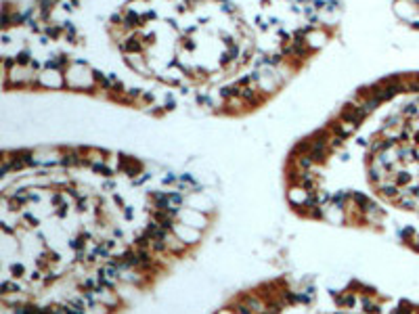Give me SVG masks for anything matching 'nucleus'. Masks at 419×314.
Returning <instances> with one entry per match:
<instances>
[{
	"label": "nucleus",
	"mask_w": 419,
	"mask_h": 314,
	"mask_svg": "<svg viewBox=\"0 0 419 314\" xmlns=\"http://www.w3.org/2000/svg\"><path fill=\"white\" fill-rule=\"evenodd\" d=\"M365 117H367V111L359 103H348L340 111V121H344V124H348V126H354V128L359 126Z\"/></svg>",
	"instance_id": "1"
},
{
	"label": "nucleus",
	"mask_w": 419,
	"mask_h": 314,
	"mask_svg": "<svg viewBox=\"0 0 419 314\" xmlns=\"http://www.w3.org/2000/svg\"><path fill=\"white\" fill-rule=\"evenodd\" d=\"M180 218L185 220V224H187V226H193V228H197V230L208 228V218H206V216H201V211H199V209H187V211H182V209H180Z\"/></svg>",
	"instance_id": "2"
},
{
	"label": "nucleus",
	"mask_w": 419,
	"mask_h": 314,
	"mask_svg": "<svg viewBox=\"0 0 419 314\" xmlns=\"http://www.w3.org/2000/svg\"><path fill=\"white\" fill-rule=\"evenodd\" d=\"M120 50H124V53H140L142 50V42L139 36H128L120 42Z\"/></svg>",
	"instance_id": "3"
},
{
	"label": "nucleus",
	"mask_w": 419,
	"mask_h": 314,
	"mask_svg": "<svg viewBox=\"0 0 419 314\" xmlns=\"http://www.w3.org/2000/svg\"><path fill=\"white\" fill-rule=\"evenodd\" d=\"M392 180H394L401 189H407V187H411L413 174H411V172H407V170H398L396 174H392Z\"/></svg>",
	"instance_id": "4"
},
{
	"label": "nucleus",
	"mask_w": 419,
	"mask_h": 314,
	"mask_svg": "<svg viewBox=\"0 0 419 314\" xmlns=\"http://www.w3.org/2000/svg\"><path fill=\"white\" fill-rule=\"evenodd\" d=\"M122 25H124L126 29L140 27V25H142V17H140V15H137V13H132V11H128V13L124 15V21H122Z\"/></svg>",
	"instance_id": "5"
},
{
	"label": "nucleus",
	"mask_w": 419,
	"mask_h": 314,
	"mask_svg": "<svg viewBox=\"0 0 419 314\" xmlns=\"http://www.w3.org/2000/svg\"><path fill=\"white\" fill-rule=\"evenodd\" d=\"M67 63H69V61H67V57H63V55H57V57H53V59H48L46 67H48V69H55V72H61V69H63Z\"/></svg>",
	"instance_id": "6"
},
{
	"label": "nucleus",
	"mask_w": 419,
	"mask_h": 314,
	"mask_svg": "<svg viewBox=\"0 0 419 314\" xmlns=\"http://www.w3.org/2000/svg\"><path fill=\"white\" fill-rule=\"evenodd\" d=\"M231 308L235 310V314H254V310H252V308L248 306V302H245L243 298H239L237 302H235V304H233V306H231Z\"/></svg>",
	"instance_id": "7"
},
{
	"label": "nucleus",
	"mask_w": 419,
	"mask_h": 314,
	"mask_svg": "<svg viewBox=\"0 0 419 314\" xmlns=\"http://www.w3.org/2000/svg\"><path fill=\"white\" fill-rule=\"evenodd\" d=\"M401 115H403V117H417V115H419V105H417V103H407V105L401 109Z\"/></svg>",
	"instance_id": "8"
},
{
	"label": "nucleus",
	"mask_w": 419,
	"mask_h": 314,
	"mask_svg": "<svg viewBox=\"0 0 419 314\" xmlns=\"http://www.w3.org/2000/svg\"><path fill=\"white\" fill-rule=\"evenodd\" d=\"M46 36L48 38H53V40H57V38H61V34H65V29H63V25H48L46 29Z\"/></svg>",
	"instance_id": "9"
},
{
	"label": "nucleus",
	"mask_w": 419,
	"mask_h": 314,
	"mask_svg": "<svg viewBox=\"0 0 419 314\" xmlns=\"http://www.w3.org/2000/svg\"><path fill=\"white\" fill-rule=\"evenodd\" d=\"M15 61H17V65H32V57H29V50H21L17 57H15Z\"/></svg>",
	"instance_id": "10"
},
{
	"label": "nucleus",
	"mask_w": 419,
	"mask_h": 314,
	"mask_svg": "<svg viewBox=\"0 0 419 314\" xmlns=\"http://www.w3.org/2000/svg\"><path fill=\"white\" fill-rule=\"evenodd\" d=\"M25 275V266L21 264V262H17V264L11 266V277L13 279H19V277H23Z\"/></svg>",
	"instance_id": "11"
},
{
	"label": "nucleus",
	"mask_w": 419,
	"mask_h": 314,
	"mask_svg": "<svg viewBox=\"0 0 419 314\" xmlns=\"http://www.w3.org/2000/svg\"><path fill=\"white\" fill-rule=\"evenodd\" d=\"M63 314H86V310H80L76 306H71L69 302H65L63 304Z\"/></svg>",
	"instance_id": "12"
},
{
	"label": "nucleus",
	"mask_w": 419,
	"mask_h": 314,
	"mask_svg": "<svg viewBox=\"0 0 419 314\" xmlns=\"http://www.w3.org/2000/svg\"><path fill=\"white\" fill-rule=\"evenodd\" d=\"M151 178V174H147V172H142L140 176H137V178H132V185L135 187H140V185H145V182Z\"/></svg>",
	"instance_id": "13"
},
{
	"label": "nucleus",
	"mask_w": 419,
	"mask_h": 314,
	"mask_svg": "<svg viewBox=\"0 0 419 314\" xmlns=\"http://www.w3.org/2000/svg\"><path fill=\"white\" fill-rule=\"evenodd\" d=\"M59 2V0H40V8H42V11H50V8H53L55 4Z\"/></svg>",
	"instance_id": "14"
},
{
	"label": "nucleus",
	"mask_w": 419,
	"mask_h": 314,
	"mask_svg": "<svg viewBox=\"0 0 419 314\" xmlns=\"http://www.w3.org/2000/svg\"><path fill=\"white\" fill-rule=\"evenodd\" d=\"M161 180H163V185H174V182H178V176H174L172 172H168V174L163 176Z\"/></svg>",
	"instance_id": "15"
},
{
	"label": "nucleus",
	"mask_w": 419,
	"mask_h": 314,
	"mask_svg": "<svg viewBox=\"0 0 419 314\" xmlns=\"http://www.w3.org/2000/svg\"><path fill=\"white\" fill-rule=\"evenodd\" d=\"M122 211H124V218H126V220H132V218H135V211H132V206L122 208Z\"/></svg>",
	"instance_id": "16"
},
{
	"label": "nucleus",
	"mask_w": 419,
	"mask_h": 314,
	"mask_svg": "<svg viewBox=\"0 0 419 314\" xmlns=\"http://www.w3.org/2000/svg\"><path fill=\"white\" fill-rule=\"evenodd\" d=\"M114 204H116V206H120V208H126V204H124V197H122V195H118V193L114 195Z\"/></svg>",
	"instance_id": "17"
},
{
	"label": "nucleus",
	"mask_w": 419,
	"mask_h": 314,
	"mask_svg": "<svg viewBox=\"0 0 419 314\" xmlns=\"http://www.w3.org/2000/svg\"><path fill=\"white\" fill-rule=\"evenodd\" d=\"M114 187H116V182L111 180V178H107V180L103 182V189H105V191H111V189H114Z\"/></svg>",
	"instance_id": "18"
},
{
	"label": "nucleus",
	"mask_w": 419,
	"mask_h": 314,
	"mask_svg": "<svg viewBox=\"0 0 419 314\" xmlns=\"http://www.w3.org/2000/svg\"><path fill=\"white\" fill-rule=\"evenodd\" d=\"M111 232H114V239H122V237H124V232H122V228H118V226L111 230Z\"/></svg>",
	"instance_id": "19"
},
{
	"label": "nucleus",
	"mask_w": 419,
	"mask_h": 314,
	"mask_svg": "<svg viewBox=\"0 0 419 314\" xmlns=\"http://www.w3.org/2000/svg\"><path fill=\"white\" fill-rule=\"evenodd\" d=\"M216 314H235V310H233V308L229 306V308H222V310H218Z\"/></svg>",
	"instance_id": "20"
},
{
	"label": "nucleus",
	"mask_w": 419,
	"mask_h": 314,
	"mask_svg": "<svg viewBox=\"0 0 419 314\" xmlns=\"http://www.w3.org/2000/svg\"><path fill=\"white\" fill-rule=\"evenodd\" d=\"M260 314H273V312H269V310H264V312H260Z\"/></svg>",
	"instance_id": "21"
},
{
	"label": "nucleus",
	"mask_w": 419,
	"mask_h": 314,
	"mask_svg": "<svg viewBox=\"0 0 419 314\" xmlns=\"http://www.w3.org/2000/svg\"><path fill=\"white\" fill-rule=\"evenodd\" d=\"M365 314H367V312H365Z\"/></svg>",
	"instance_id": "22"
}]
</instances>
